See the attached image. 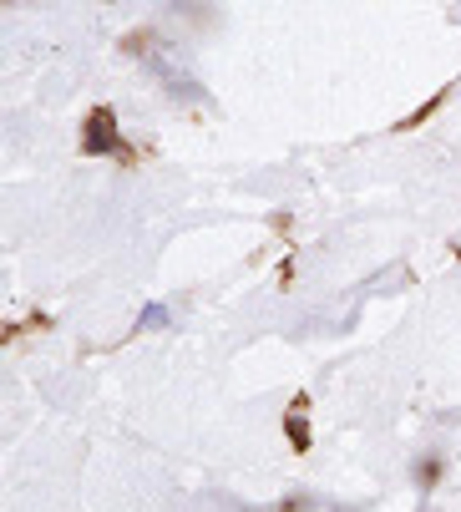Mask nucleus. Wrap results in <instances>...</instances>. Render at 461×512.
<instances>
[{
	"instance_id": "f257e3e1",
	"label": "nucleus",
	"mask_w": 461,
	"mask_h": 512,
	"mask_svg": "<svg viewBox=\"0 0 461 512\" xmlns=\"http://www.w3.org/2000/svg\"><path fill=\"white\" fill-rule=\"evenodd\" d=\"M127 46H132V51H142L147 71L163 82V92H168V97H178V102H208V87H203V82L193 77V71L178 61V46H158L152 36H132Z\"/></svg>"
},
{
	"instance_id": "f03ea898",
	"label": "nucleus",
	"mask_w": 461,
	"mask_h": 512,
	"mask_svg": "<svg viewBox=\"0 0 461 512\" xmlns=\"http://www.w3.org/2000/svg\"><path fill=\"white\" fill-rule=\"evenodd\" d=\"M82 153L87 158H127V142H122V122L112 107H92L82 122Z\"/></svg>"
},
{
	"instance_id": "7ed1b4c3",
	"label": "nucleus",
	"mask_w": 461,
	"mask_h": 512,
	"mask_svg": "<svg viewBox=\"0 0 461 512\" xmlns=\"http://www.w3.org/2000/svg\"><path fill=\"white\" fill-rule=\"evenodd\" d=\"M304 406H310V401H289V411H284V436H289V447L294 452H310L315 447V431H310V416H304Z\"/></svg>"
},
{
	"instance_id": "20e7f679",
	"label": "nucleus",
	"mask_w": 461,
	"mask_h": 512,
	"mask_svg": "<svg viewBox=\"0 0 461 512\" xmlns=\"http://www.w3.org/2000/svg\"><path fill=\"white\" fill-rule=\"evenodd\" d=\"M441 472H446V457H441V452H421V457L411 462V487L426 497V492H436Z\"/></svg>"
},
{
	"instance_id": "39448f33",
	"label": "nucleus",
	"mask_w": 461,
	"mask_h": 512,
	"mask_svg": "<svg viewBox=\"0 0 461 512\" xmlns=\"http://www.w3.org/2000/svg\"><path fill=\"white\" fill-rule=\"evenodd\" d=\"M173 325V310L168 305H142L137 310V330H168Z\"/></svg>"
}]
</instances>
